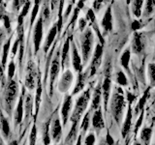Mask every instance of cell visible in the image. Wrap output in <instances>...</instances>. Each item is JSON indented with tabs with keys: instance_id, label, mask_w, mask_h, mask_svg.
I'll return each instance as SVG.
<instances>
[{
	"instance_id": "obj_1",
	"label": "cell",
	"mask_w": 155,
	"mask_h": 145,
	"mask_svg": "<svg viewBox=\"0 0 155 145\" xmlns=\"http://www.w3.org/2000/svg\"><path fill=\"white\" fill-rule=\"evenodd\" d=\"M91 96H92L91 87H88L85 91H82L81 94L76 100L74 109H73V112L70 117L72 123L71 130L65 139V143L67 145H72L75 141H77L80 133V122L82 116H84V113L87 109L89 102L91 101Z\"/></svg>"
},
{
	"instance_id": "obj_2",
	"label": "cell",
	"mask_w": 155,
	"mask_h": 145,
	"mask_svg": "<svg viewBox=\"0 0 155 145\" xmlns=\"http://www.w3.org/2000/svg\"><path fill=\"white\" fill-rule=\"evenodd\" d=\"M126 105H127V101L124 97V91L122 87L115 84L114 86V91L111 93L110 100V112L118 126L123 123L122 120Z\"/></svg>"
},
{
	"instance_id": "obj_3",
	"label": "cell",
	"mask_w": 155,
	"mask_h": 145,
	"mask_svg": "<svg viewBox=\"0 0 155 145\" xmlns=\"http://www.w3.org/2000/svg\"><path fill=\"white\" fill-rule=\"evenodd\" d=\"M94 45V34L92 28H87L82 32L81 36V50L82 63L85 65L89 61V58L92 54Z\"/></svg>"
},
{
	"instance_id": "obj_4",
	"label": "cell",
	"mask_w": 155,
	"mask_h": 145,
	"mask_svg": "<svg viewBox=\"0 0 155 145\" xmlns=\"http://www.w3.org/2000/svg\"><path fill=\"white\" fill-rule=\"evenodd\" d=\"M104 79L102 81V96H103V105L105 111L108 110L109 102L110 99V90L113 86V80H111V64L107 62L104 68Z\"/></svg>"
},
{
	"instance_id": "obj_5",
	"label": "cell",
	"mask_w": 155,
	"mask_h": 145,
	"mask_svg": "<svg viewBox=\"0 0 155 145\" xmlns=\"http://www.w3.org/2000/svg\"><path fill=\"white\" fill-rule=\"evenodd\" d=\"M18 94V85L16 80L11 79L8 81L6 92H5L4 102H5V108H6L7 113L10 115L12 113L13 106L15 104L17 97Z\"/></svg>"
},
{
	"instance_id": "obj_6",
	"label": "cell",
	"mask_w": 155,
	"mask_h": 145,
	"mask_svg": "<svg viewBox=\"0 0 155 145\" xmlns=\"http://www.w3.org/2000/svg\"><path fill=\"white\" fill-rule=\"evenodd\" d=\"M61 68V58H60V52L57 50L55 56L52 58L51 67H50V96L52 97L53 94V84L58 76Z\"/></svg>"
},
{
	"instance_id": "obj_7",
	"label": "cell",
	"mask_w": 155,
	"mask_h": 145,
	"mask_svg": "<svg viewBox=\"0 0 155 145\" xmlns=\"http://www.w3.org/2000/svg\"><path fill=\"white\" fill-rule=\"evenodd\" d=\"M104 46H102L100 43H98L95 47V50L92 56V60L89 67V77H93L98 69L102 64V58H103V52H104Z\"/></svg>"
},
{
	"instance_id": "obj_8",
	"label": "cell",
	"mask_w": 155,
	"mask_h": 145,
	"mask_svg": "<svg viewBox=\"0 0 155 145\" xmlns=\"http://www.w3.org/2000/svg\"><path fill=\"white\" fill-rule=\"evenodd\" d=\"M73 108V96L72 95H65L64 100L61 105V110H60V116L62 120V126L66 127L68 123V120L71 117V111Z\"/></svg>"
},
{
	"instance_id": "obj_9",
	"label": "cell",
	"mask_w": 155,
	"mask_h": 145,
	"mask_svg": "<svg viewBox=\"0 0 155 145\" xmlns=\"http://www.w3.org/2000/svg\"><path fill=\"white\" fill-rule=\"evenodd\" d=\"M73 79H74L73 72L69 69L65 70V72H63V74L60 77L59 82H58L57 85L58 91L61 92V93H67L72 86Z\"/></svg>"
},
{
	"instance_id": "obj_10",
	"label": "cell",
	"mask_w": 155,
	"mask_h": 145,
	"mask_svg": "<svg viewBox=\"0 0 155 145\" xmlns=\"http://www.w3.org/2000/svg\"><path fill=\"white\" fill-rule=\"evenodd\" d=\"M36 77H37V72L36 67L34 65L33 62H29L27 66V74L25 76V81H24V85L28 90H33L36 87Z\"/></svg>"
},
{
	"instance_id": "obj_11",
	"label": "cell",
	"mask_w": 155,
	"mask_h": 145,
	"mask_svg": "<svg viewBox=\"0 0 155 145\" xmlns=\"http://www.w3.org/2000/svg\"><path fill=\"white\" fill-rule=\"evenodd\" d=\"M51 139L55 143H58L62 137V124L59 116H55L51 122Z\"/></svg>"
},
{
	"instance_id": "obj_12",
	"label": "cell",
	"mask_w": 155,
	"mask_h": 145,
	"mask_svg": "<svg viewBox=\"0 0 155 145\" xmlns=\"http://www.w3.org/2000/svg\"><path fill=\"white\" fill-rule=\"evenodd\" d=\"M91 124L97 134H99L101 130L105 128V119H104L103 111H102V108H98L92 113Z\"/></svg>"
},
{
	"instance_id": "obj_13",
	"label": "cell",
	"mask_w": 155,
	"mask_h": 145,
	"mask_svg": "<svg viewBox=\"0 0 155 145\" xmlns=\"http://www.w3.org/2000/svg\"><path fill=\"white\" fill-rule=\"evenodd\" d=\"M133 108L132 105L128 104V108H127V112H126V116L125 119L122 123V128H121V135L122 137L125 138L127 135L129 134V133L131 132V129H132V119H133Z\"/></svg>"
},
{
	"instance_id": "obj_14",
	"label": "cell",
	"mask_w": 155,
	"mask_h": 145,
	"mask_svg": "<svg viewBox=\"0 0 155 145\" xmlns=\"http://www.w3.org/2000/svg\"><path fill=\"white\" fill-rule=\"evenodd\" d=\"M102 98H103V96H102V82H99L94 88L93 94L91 96V104H90L89 110L94 112L95 110L102 108L101 106Z\"/></svg>"
},
{
	"instance_id": "obj_15",
	"label": "cell",
	"mask_w": 155,
	"mask_h": 145,
	"mask_svg": "<svg viewBox=\"0 0 155 145\" xmlns=\"http://www.w3.org/2000/svg\"><path fill=\"white\" fill-rule=\"evenodd\" d=\"M24 98H25V92H24V88H22V92L21 96H19L18 99V103L17 105L16 111H15V126L19 125L23 120L24 117Z\"/></svg>"
},
{
	"instance_id": "obj_16",
	"label": "cell",
	"mask_w": 155,
	"mask_h": 145,
	"mask_svg": "<svg viewBox=\"0 0 155 145\" xmlns=\"http://www.w3.org/2000/svg\"><path fill=\"white\" fill-rule=\"evenodd\" d=\"M86 18H87V21H89L90 25L92 26V29L95 31V34L97 35V37H98L99 43L101 44L102 46H104L105 39H104V37H103V35H102V33H101L100 29H99V25H98V23H97V19H96V17H95V13H94V11L92 9H89L88 11H87Z\"/></svg>"
},
{
	"instance_id": "obj_17",
	"label": "cell",
	"mask_w": 155,
	"mask_h": 145,
	"mask_svg": "<svg viewBox=\"0 0 155 145\" xmlns=\"http://www.w3.org/2000/svg\"><path fill=\"white\" fill-rule=\"evenodd\" d=\"M144 47H145V43L143 34L140 32H136L133 36L132 45H131V48H132L134 54H140L143 51Z\"/></svg>"
},
{
	"instance_id": "obj_18",
	"label": "cell",
	"mask_w": 155,
	"mask_h": 145,
	"mask_svg": "<svg viewBox=\"0 0 155 145\" xmlns=\"http://www.w3.org/2000/svg\"><path fill=\"white\" fill-rule=\"evenodd\" d=\"M88 76H89V70L88 71H82L81 72H79L78 75V79H77V82H76V85L74 87L72 92V96H75L77 94H79L80 92H82V90L84 89V87L86 85V81L88 79Z\"/></svg>"
},
{
	"instance_id": "obj_19",
	"label": "cell",
	"mask_w": 155,
	"mask_h": 145,
	"mask_svg": "<svg viewBox=\"0 0 155 145\" xmlns=\"http://www.w3.org/2000/svg\"><path fill=\"white\" fill-rule=\"evenodd\" d=\"M72 66L74 70L79 74L82 72V67H84V63H82V58L80 55L79 50H78L77 46L74 42H72Z\"/></svg>"
},
{
	"instance_id": "obj_20",
	"label": "cell",
	"mask_w": 155,
	"mask_h": 145,
	"mask_svg": "<svg viewBox=\"0 0 155 145\" xmlns=\"http://www.w3.org/2000/svg\"><path fill=\"white\" fill-rule=\"evenodd\" d=\"M42 39H43V18H40L36 23L35 29H34V35H33L34 50H35V53L38 52L39 48L41 47Z\"/></svg>"
},
{
	"instance_id": "obj_21",
	"label": "cell",
	"mask_w": 155,
	"mask_h": 145,
	"mask_svg": "<svg viewBox=\"0 0 155 145\" xmlns=\"http://www.w3.org/2000/svg\"><path fill=\"white\" fill-rule=\"evenodd\" d=\"M70 37L67 38L62 47L61 52V67L62 69H69L70 66Z\"/></svg>"
},
{
	"instance_id": "obj_22",
	"label": "cell",
	"mask_w": 155,
	"mask_h": 145,
	"mask_svg": "<svg viewBox=\"0 0 155 145\" xmlns=\"http://www.w3.org/2000/svg\"><path fill=\"white\" fill-rule=\"evenodd\" d=\"M101 25L105 33H109L113 30V14H111V6L107 8L105 14L101 21Z\"/></svg>"
},
{
	"instance_id": "obj_23",
	"label": "cell",
	"mask_w": 155,
	"mask_h": 145,
	"mask_svg": "<svg viewBox=\"0 0 155 145\" xmlns=\"http://www.w3.org/2000/svg\"><path fill=\"white\" fill-rule=\"evenodd\" d=\"M33 102L34 99L30 93H27L24 98V117L23 121L27 123L30 117L32 116V111H33Z\"/></svg>"
},
{
	"instance_id": "obj_24",
	"label": "cell",
	"mask_w": 155,
	"mask_h": 145,
	"mask_svg": "<svg viewBox=\"0 0 155 145\" xmlns=\"http://www.w3.org/2000/svg\"><path fill=\"white\" fill-rule=\"evenodd\" d=\"M150 87L148 86L147 89H145V91H143V96L140 97L137 105L135 106L134 108V114L135 115H140V113L143 112V111H144V106H145V104H147V100L149 99L150 97Z\"/></svg>"
},
{
	"instance_id": "obj_25",
	"label": "cell",
	"mask_w": 155,
	"mask_h": 145,
	"mask_svg": "<svg viewBox=\"0 0 155 145\" xmlns=\"http://www.w3.org/2000/svg\"><path fill=\"white\" fill-rule=\"evenodd\" d=\"M130 59H131V50L130 48H126L120 57V64H121V67L123 68V70L127 72L128 76L131 79H133L132 72L130 71Z\"/></svg>"
},
{
	"instance_id": "obj_26",
	"label": "cell",
	"mask_w": 155,
	"mask_h": 145,
	"mask_svg": "<svg viewBox=\"0 0 155 145\" xmlns=\"http://www.w3.org/2000/svg\"><path fill=\"white\" fill-rule=\"evenodd\" d=\"M92 111L91 110H87V112L84 115V117H82V120H81V126H80V130L82 135H84L86 134V132L89 129V126H90V123H91V117H92Z\"/></svg>"
},
{
	"instance_id": "obj_27",
	"label": "cell",
	"mask_w": 155,
	"mask_h": 145,
	"mask_svg": "<svg viewBox=\"0 0 155 145\" xmlns=\"http://www.w3.org/2000/svg\"><path fill=\"white\" fill-rule=\"evenodd\" d=\"M57 33H58V28H57L56 24H54V25L51 27V29L50 30V32H48V36H47L45 46H44V51L45 52H47L48 50V48H50L51 46L52 45V43H53V41H54Z\"/></svg>"
},
{
	"instance_id": "obj_28",
	"label": "cell",
	"mask_w": 155,
	"mask_h": 145,
	"mask_svg": "<svg viewBox=\"0 0 155 145\" xmlns=\"http://www.w3.org/2000/svg\"><path fill=\"white\" fill-rule=\"evenodd\" d=\"M51 121H48V122L43 124V127H42V137H43V143H44V145H50L51 144Z\"/></svg>"
},
{
	"instance_id": "obj_29",
	"label": "cell",
	"mask_w": 155,
	"mask_h": 145,
	"mask_svg": "<svg viewBox=\"0 0 155 145\" xmlns=\"http://www.w3.org/2000/svg\"><path fill=\"white\" fill-rule=\"evenodd\" d=\"M152 137V129L144 127L140 132V140L143 145H149Z\"/></svg>"
},
{
	"instance_id": "obj_30",
	"label": "cell",
	"mask_w": 155,
	"mask_h": 145,
	"mask_svg": "<svg viewBox=\"0 0 155 145\" xmlns=\"http://www.w3.org/2000/svg\"><path fill=\"white\" fill-rule=\"evenodd\" d=\"M41 96H42V82H41V77L39 76L38 82H37V88H36V96H35V115L36 116L38 114L39 108H40Z\"/></svg>"
},
{
	"instance_id": "obj_31",
	"label": "cell",
	"mask_w": 155,
	"mask_h": 145,
	"mask_svg": "<svg viewBox=\"0 0 155 145\" xmlns=\"http://www.w3.org/2000/svg\"><path fill=\"white\" fill-rule=\"evenodd\" d=\"M115 82L116 84L121 86V87H126L129 85L128 77L126 76L125 72L123 71H118L115 75Z\"/></svg>"
},
{
	"instance_id": "obj_32",
	"label": "cell",
	"mask_w": 155,
	"mask_h": 145,
	"mask_svg": "<svg viewBox=\"0 0 155 145\" xmlns=\"http://www.w3.org/2000/svg\"><path fill=\"white\" fill-rule=\"evenodd\" d=\"M155 10V0H147L143 13V18H148L153 14Z\"/></svg>"
},
{
	"instance_id": "obj_33",
	"label": "cell",
	"mask_w": 155,
	"mask_h": 145,
	"mask_svg": "<svg viewBox=\"0 0 155 145\" xmlns=\"http://www.w3.org/2000/svg\"><path fill=\"white\" fill-rule=\"evenodd\" d=\"M0 129H1V133L4 138H8L9 135H10V125L8 120L4 117L3 115H1V120H0Z\"/></svg>"
},
{
	"instance_id": "obj_34",
	"label": "cell",
	"mask_w": 155,
	"mask_h": 145,
	"mask_svg": "<svg viewBox=\"0 0 155 145\" xmlns=\"http://www.w3.org/2000/svg\"><path fill=\"white\" fill-rule=\"evenodd\" d=\"M147 76L149 80V87H155V63H149L147 66Z\"/></svg>"
},
{
	"instance_id": "obj_35",
	"label": "cell",
	"mask_w": 155,
	"mask_h": 145,
	"mask_svg": "<svg viewBox=\"0 0 155 145\" xmlns=\"http://www.w3.org/2000/svg\"><path fill=\"white\" fill-rule=\"evenodd\" d=\"M143 5V0H132V11L137 18L142 14V8Z\"/></svg>"
},
{
	"instance_id": "obj_36",
	"label": "cell",
	"mask_w": 155,
	"mask_h": 145,
	"mask_svg": "<svg viewBox=\"0 0 155 145\" xmlns=\"http://www.w3.org/2000/svg\"><path fill=\"white\" fill-rule=\"evenodd\" d=\"M10 46H11V38L5 43V45L3 46V55H2V67L4 68L5 65H6V62L8 59V55H9V51H10Z\"/></svg>"
},
{
	"instance_id": "obj_37",
	"label": "cell",
	"mask_w": 155,
	"mask_h": 145,
	"mask_svg": "<svg viewBox=\"0 0 155 145\" xmlns=\"http://www.w3.org/2000/svg\"><path fill=\"white\" fill-rule=\"evenodd\" d=\"M30 5H31V2L29 1V0L24 3L23 8L21 10V14H19V17H18V24H19V25L22 23V18L27 14V13L29 11V8H30Z\"/></svg>"
},
{
	"instance_id": "obj_38",
	"label": "cell",
	"mask_w": 155,
	"mask_h": 145,
	"mask_svg": "<svg viewBox=\"0 0 155 145\" xmlns=\"http://www.w3.org/2000/svg\"><path fill=\"white\" fill-rule=\"evenodd\" d=\"M37 141V128L36 125L34 124L31 129L30 134H29V145H36Z\"/></svg>"
},
{
	"instance_id": "obj_39",
	"label": "cell",
	"mask_w": 155,
	"mask_h": 145,
	"mask_svg": "<svg viewBox=\"0 0 155 145\" xmlns=\"http://www.w3.org/2000/svg\"><path fill=\"white\" fill-rule=\"evenodd\" d=\"M96 141V137L94 133H89L84 137V145H95Z\"/></svg>"
},
{
	"instance_id": "obj_40",
	"label": "cell",
	"mask_w": 155,
	"mask_h": 145,
	"mask_svg": "<svg viewBox=\"0 0 155 145\" xmlns=\"http://www.w3.org/2000/svg\"><path fill=\"white\" fill-rule=\"evenodd\" d=\"M15 72H16V66H15L14 60H11L10 64L8 65V79H9V80L13 79Z\"/></svg>"
},
{
	"instance_id": "obj_41",
	"label": "cell",
	"mask_w": 155,
	"mask_h": 145,
	"mask_svg": "<svg viewBox=\"0 0 155 145\" xmlns=\"http://www.w3.org/2000/svg\"><path fill=\"white\" fill-rule=\"evenodd\" d=\"M105 141L107 145H114V139L113 137V135L110 134V130H107V134H106V139Z\"/></svg>"
},
{
	"instance_id": "obj_42",
	"label": "cell",
	"mask_w": 155,
	"mask_h": 145,
	"mask_svg": "<svg viewBox=\"0 0 155 145\" xmlns=\"http://www.w3.org/2000/svg\"><path fill=\"white\" fill-rule=\"evenodd\" d=\"M143 113H144V111H143V112L140 114V117H139V119H138V121H137V124L135 125V134L139 132V130H140V125H142V123H143Z\"/></svg>"
},
{
	"instance_id": "obj_43",
	"label": "cell",
	"mask_w": 155,
	"mask_h": 145,
	"mask_svg": "<svg viewBox=\"0 0 155 145\" xmlns=\"http://www.w3.org/2000/svg\"><path fill=\"white\" fill-rule=\"evenodd\" d=\"M87 25V21L84 18H81L79 19V28H80V31L81 32H84L85 30V27Z\"/></svg>"
},
{
	"instance_id": "obj_44",
	"label": "cell",
	"mask_w": 155,
	"mask_h": 145,
	"mask_svg": "<svg viewBox=\"0 0 155 145\" xmlns=\"http://www.w3.org/2000/svg\"><path fill=\"white\" fill-rule=\"evenodd\" d=\"M107 1V0H95L93 5H94V10H95V12H99V10L102 6V4H104L105 2Z\"/></svg>"
},
{
	"instance_id": "obj_45",
	"label": "cell",
	"mask_w": 155,
	"mask_h": 145,
	"mask_svg": "<svg viewBox=\"0 0 155 145\" xmlns=\"http://www.w3.org/2000/svg\"><path fill=\"white\" fill-rule=\"evenodd\" d=\"M135 100H136V96L134 95V94H132L131 92H127L126 93V101L128 102V104H131L132 105L133 104V102H135Z\"/></svg>"
},
{
	"instance_id": "obj_46",
	"label": "cell",
	"mask_w": 155,
	"mask_h": 145,
	"mask_svg": "<svg viewBox=\"0 0 155 145\" xmlns=\"http://www.w3.org/2000/svg\"><path fill=\"white\" fill-rule=\"evenodd\" d=\"M19 43H21V40H19V38L18 39V40L14 43V47H13V50H12V53H13V55H16V53H17V50H18V47L19 46Z\"/></svg>"
},
{
	"instance_id": "obj_47",
	"label": "cell",
	"mask_w": 155,
	"mask_h": 145,
	"mask_svg": "<svg viewBox=\"0 0 155 145\" xmlns=\"http://www.w3.org/2000/svg\"><path fill=\"white\" fill-rule=\"evenodd\" d=\"M142 23H140V21H135L132 24V28H133V30H138V29H140V27H142Z\"/></svg>"
},
{
	"instance_id": "obj_48",
	"label": "cell",
	"mask_w": 155,
	"mask_h": 145,
	"mask_svg": "<svg viewBox=\"0 0 155 145\" xmlns=\"http://www.w3.org/2000/svg\"><path fill=\"white\" fill-rule=\"evenodd\" d=\"M82 137H84V135L80 134L79 137H78L77 141H76V145H82Z\"/></svg>"
},
{
	"instance_id": "obj_49",
	"label": "cell",
	"mask_w": 155,
	"mask_h": 145,
	"mask_svg": "<svg viewBox=\"0 0 155 145\" xmlns=\"http://www.w3.org/2000/svg\"><path fill=\"white\" fill-rule=\"evenodd\" d=\"M4 23H5V27H6L7 29H9L10 28V19H9V18L7 17V16H5L4 17Z\"/></svg>"
},
{
	"instance_id": "obj_50",
	"label": "cell",
	"mask_w": 155,
	"mask_h": 145,
	"mask_svg": "<svg viewBox=\"0 0 155 145\" xmlns=\"http://www.w3.org/2000/svg\"><path fill=\"white\" fill-rule=\"evenodd\" d=\"M9 145H18V141L17 140H13V141H11L9 143Z\"/></svg>"
},
{
	"instance_id": "obj_51",
	"label": "cell",
	"mask_w": 155,
	"mask_h": 145,
	"mask_svg": "<svg viewBox=\"0 0 155 145\" xmlns=\"http://www.w3.org/2000/svg\"><path fill=\"white\" fill-rule=\"evenodd\" d=\"M133 145H143V144L140 143V141H138V140H135L134 143H133Z\"/></svg>"
},
{
	"instance_id": "obj_52",
	"label": "cell",
	"mask_w": 155,
	"mask_h": 145,
	"mask_svg": "<svg viewBox=\"0 0 155 145\" xmlns=\"http://www.w3.org/2000/svg\"><path fill=\"white\" fill-rule=\"evenodd\" d=\"M99 145H107V143H106L105 140H101L100 143H99Z\"/></svg>"
},
{
	"instance_id": "obj_53",
	"label": "cell",
	"mask_w": 155,
	"mask_h": 145,
	"mask_svg": "<svg viewBox=\"0 0 155 145\" xmlns=\"http://www.w3.org/2000/svg\"><path fill=\"white\" fill-rule=\"evenodd\" d=\"M1 40H2V33L1 30H0V44H1Z\"/></svg>"
},
{
	"instance_id": "obj_54",
	"label": "cell",
	"mask_w": 155,
	"mask_h": 145,
	"mask_svg": "<svg viewBox=\"0 0 155 145\" xmlns=\"http://www.w3.org/2000/svg\"><path fill=\"white\" fill-rule=\"evenodd\" d=\"M0 145H3V142L2 141H0Z\"/></svg>"
},
{
	"instance_id": "obj_55",
	"label": "cell",
	"mask_w": 155,
	"mask_h": 145,
	"mask_svg": "<svg viewBox=\"0 0 155 145\" xmlns=\"http://www.w3.org/2000/svg\"><path fill=\"white\" fill-rule=\"evenodd\" d=\"M2 2V0H0V3H1Z\"/></svg>"
}]
</instances>
